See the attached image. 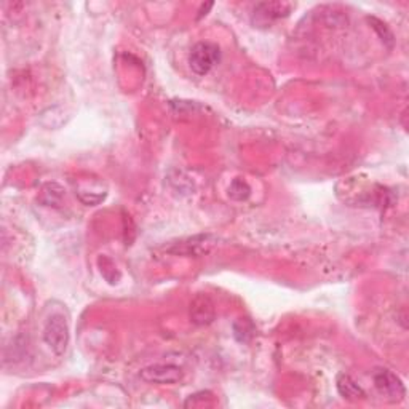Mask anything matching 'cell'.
Masks as SVG:
<instances>
[{"label":"cell","instance_id":"6da1fadb","mask_svg":"<svg viewBox=\"0 0 409 409\" xmlns=\"http://www.w3.org/2000/svg\"><path fill=\"white\" fill-rule=\"evenodd\" d=\"M69 323L62 313H51L44 326V341L53 350V353L61 357L69 345Z\"/></svg>","mask_w":409,"mask_h":409},{"label":"cell","instance_id":"7a4b0ae2","mask_svg":"<svg viewBox=\"0 0 409 409\" xmlns=\"http://www.w3.org/2000/svg\"><path fill=\"white\" fill-rule=\"evenodd\" d=\"M221 61V49L213 42H199L189 53V66L197 76H206Z\"/></svg>","mask_w":409,"mask_h":409},{"label":"cell","instance_id":"3957f363","mask_svg":"<svg viewBox=\"0 0 409 409\" xmlns=\"http://www.w3.org/2000/svg\"><path fill=\"white\" fill-rule=\"evenodd\" d=\"M296 8L291 2H261L253 8V23L258 28H267L275 21L286 18Z\"/></svg>","mask_w":409,"mask_h":409},{"label":"cell","instance_id":"277c9868","mask_svg":"<svg viewBox=\"0 0 409 409\" xmlns=\"http://www.w3.org/2000/svg\"><path fill=\"white\" fill-rule=\"evenodd\" d=\"M184 371L176 365H149L140 371V377L147 384L172 385L183 379Z\"/></svg>","mask_w":409,"mask_h":409},{"label":"cell","instance_id":"5b68a950","mask_svg":"<svg viewBox=\"0 0 409 409\" xmlns=\"http://www.w3.org/2000/svg\"><path fill=\"white\" fill-rule=\"evenodd\" d=\"M376 390L390 401H400L406 395V389L400 377L390 369H377L373 374Z\"/></svg>","mask_w":409,"mask_h":409},{"label":"cell","instance_id":"8992f818","mask_svg":"<svg viewBox=\"0 0 409 409\" xmlns=\"http://www.w3.org/2000/svg\"><path fill=\"white\" fill-rule=\"evenodd\" d=\"M215 306L208 296H197L190 304V318L195 325H210L215 320Z\"/></svg>","mask_w":409,"mask_h":409},{"label":"cell","instance_id":"52a82bcc","mask_svg":"<svg viewBox=\"0 0 409 409\" xmlns=\"http://www.w3.org/2000/svg\"><path fill=\"white\" fill-rule=\"evenodd\" d=\"M336 387L339 395L347 398V400H361L366 397L365 390L355 382L349 374H339L336 381Z\"/></svg>","mask_w":409,"mask_h":409},{"label":"cell","instance_id":"ba28073f","mask_svg":"<svg viewBox=\"0 0 409 409\" xmlns=\"http://www.w3.org/2000/svg\"><path fill=\"white\" fill-rule=\"evenodd\" d=\"M249 194H251V189H249V185L247 184V181H243L240 178L233 179L231 187H229V195L231 199L237 200V201H243L247 200Z\"/></svg>","mask_w":409,"mask_h":409},{"label":"cell","instance_id":"9c48e42d","mask_svg":"<svg viewBox=\"0 0 409 409\" xmlns=\"http://www.w3.org/2000/svg\"><path fill=\"white\" fill-rule=\"evenodd\" d=\"M368 21L371 23V26H373V29L376 31L377 34H379V37H381V40L384 42V44L389 47V49H392L393 47V44H395V39H393V34H392V31L387 28V26L382 23L381 19H377V18H368Z\"/></svg>","mask_w":409,"mask_h":409},{"label":"cell","instance_id":"30bf717a","mask_svg":"<svg viewBox=\"0 0 409 409\" xmlns=\"http://www.w3.org/2000/svg\"><path fill=\"white\" fill-rule=\"evenodd\" d=\"M237 323L242 326V328H238L237 325H233V334H235L237 341L248 342L254 333V326L251 325V322L247 320V318H240V320H238Z\"/></svg>","mask_w":409,"mask_h":409},{"label":"cell","instance_id":"8fae6325","mask_svg":"<svg viewBox=\"0 0 409 409\" xmlns=\"http://www.w3.org/2000/svg\"><path fill=\"white\" fill-rule=\"evenodd\" d=\"M211 8H213V3H206V5H203V7H201V10H200L199 19H200L201 17H205V15L208 13V10H211Z\"/></svg>","mask_w":409,"mask_h":409}]
</instances>
